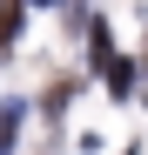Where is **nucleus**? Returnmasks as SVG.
<instances>
[{
    "label": "nucleus",
    "instance_id": "nucleus-1",
    "mask_svg": "<svg viewBox=\"0 0 148 155\" xmlns=\"http://www.w3.org/2000/svg\"><path fill=\"white\" fill-rule=\"evenodd\" d=\"M20 135V101H0V148H14Z\"/></svg>",
    "mask_w": 148,
    "mask_h": 155
},
{
    "label": "nucleus",
    "instance_id": "nucleus-2",
    "mask_svg": "<svg viewBox=\"0 0 148 155\" xmlns=\"http://www.w3.org/2000/svg\"><path fill=\"white\" fill-rule=\"evenodd\" d=\"M27 7H47V0H27Z\"/></svg>",
    "mask_w": 148,
    "mask_h": 155
}]
</instances>
